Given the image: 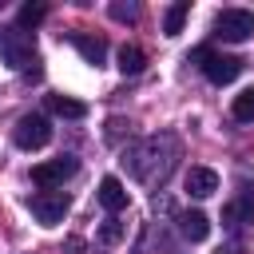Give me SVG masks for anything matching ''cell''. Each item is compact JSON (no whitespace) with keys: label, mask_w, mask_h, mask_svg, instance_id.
<instances>
[{"label":"cell","mask_w":254,"mask_h":254,"mask_svg":"<svg viewBox=\"0 0 254 254\" xmlns=\"http://www.w3.org/2000/svg\"><path fill=\"white\" fill-rule=\"evenodd\" d=\"M111 16L115 20H139V8L135 4H111Z\"/></svg>","instance_id":"19"},{"label":"cell","mask_w":254,"mask_h":254,"mask_svg":"<svg viewBox=\"0 0 254 254\" xmlns=\"http://www.w3.org/2000/svg\"><path fill=\"white\" fill-rule=\"evenodd\" d=\"M119 135H123V119H111L107 123V139H119Z\"/></svg>","instance_id":"20"},{"label":"cell","mask_w":254,"mask_h":254,"mask_svg":"<svg viewBox=\"0 0 254 254\" xmlns=\"http://www.w3.org/2000/svg\"><path fill=\"white\" fill-rule=\"evenodd\" d=\"M0 60H4L8 67H16V71L40 75V67H36V40H32V32H24L20 24L0 28Z\"/></svg>","instance_id":"2"},{"label":"cell","mask_w":254,"mask_h":254,"mask_svg":"<svg viewBox=\"0 0 254 254\" xmlns=\"http://www.w3.org/2000/svg\"><path fill=\"white\" fill-rule=\"evenodd\" d=\"M214 254H238V250H214Z\"/></svg>","instance_id":"21"},{"label":"cell","mask_w":254,"mask_h":254,"mask_svg":"<svg viewBox=\"0 0 254 254\" xmlns=\"http://www.w3.org/2000/svg\"><path fill=\"white\" fill-rule=\"evenodd\" d=\"M48 107H52L56 115H64V119H83V115H87V107H83L79 99H67V95H48Z\"/></svg>","instance_id":"15"},{"label":"cell","mask_w":254,"mask_h":254,"mask_svg":"<svg viewBox=\"0 0 254 254\" xmlns=\"http://www.w3.org/2000/svg\"><path fill=\"white\" fill-rule=\"evenodd\" d=\"M222 222H226L230 230L254 222V190H242L234 202H226V206H222Z\"/></svg>","instance_id":"8"},{"label":"cell","mask_w":254,"mask_h":254,"mask_svg":"<svg viewBox=\"0 0 254 254\" xmlns=\"http://www.w3.org/2000/svg\"><path fill=\"white\" fill-rule=\"evenodd\" d=\"M179 230H183L187 242H202V238L210 234V218H206L202 210H183V214H179Z\"/></svg>","instance_id":"11"},{"label":"cell","mask_w":254,"mask_h":254,"mask_svg":"<svg viewBox=\"0 0 254 254\" xmlns=\"http://www.w3.org/2000/svg\"><path fill=\"white\" fill-rule=\"evenodd\" d=\"M79 171V159L75 155H60V159H48V163H36L32 167V183L44 187V190H56L64 179H71Z\"/></svg>","instance_id":"6"},{"label":"cell","mask_w":254,"mask_h":254,"mask_svg":"<svg viewBox=\"0 0 254 254\" xmlns=\"http://www.w3.org/2000/svg\"><path fill=\"white\" fill-rule=\"evenodd\" d=\"M183 187H187V194H194V198H210V194L218 190V175H214L210 167H190L187 179H183Z\"/></svg>","instance_id":"9"},{"label":"cell","mask_w":254,"mask_h":254,"mask_svg":"<svg viewBox=\"0 0 254 254\" xmlns=\"http://www.w3.org/2000/svg\"><path fill=\"white\" fill-rule=\"evenodd\" d=\"M119 238H123V222H119V218H107V222L99 226V242H107V246H115Z\"/></svg>","instance_id":"18"},{"label":"cell","mask_w":254,"mask_h":254,"mask_svg":"<svg viewBox=\"0 0 254 254\" xmlns=\"http://www.w3.org/2000/svg\"><path fill=\"white\" fill-rule=\"evenodd\" d=\"M187 16H190V0H179V4H171V8L163 12V32H167V36H179Z\"/></svg>","instance_id":"14"},{"label":"cell","mask_w":254,"mask_h":254,"mask_svg":"<svg viewBox=\"0 0 254 254\" xmlns=\"http://www.w3.org/2000/svg\"><path fill=\"white\" fill-rule=\"evenodd\" d=\"M198 67H202V75L210 79V83H234L238 75H242V60L238 56H222V52H210V48H194V56H190Z\"/></svg>","instance_id":"3"},{"label":"cell","mask_w":254,"mask_h":254,"mask_svg":"<svg viewBox=\"0 0 254 254\" xmlns=\"http://www.w3.org/2000/svg\"><path fill=\"white\" fill-rule=\"evenodd\" d=\"M123 75H139L143 67H147V56H143V48H135V44H123L119 48V64H115Z\"/></svg>","instance_id":"13"},{"label":"cell","mask_w":254,"mask_h":254,"mask_svg":"<svg viewBox=\"0 0 254 254\" xmlns=\"http://www.w3.org/2000/svg\"><path fill=\"white\" fill-rule=\"evenodd\" d=\"M175 163H179V139L175 135H147L123 151V167L131 171V179H139L147 187H163L171 179Z\"/></svg>","instance_id":"1"},{"label":"cell","mask_w":254,"mask_h":254,"mask_svg":"<svg viewBox=\"0 0 254 254\" xmlns=\"http://www.w3.org/2000/svg\"><path fill=\"white\" fill-rule=\"evenodd\" d=\"M230 115H234L238 123H250V119H254V87H246V91H238V95H234Z\"/></svg>","instance_id":"16"},{"label":"cell","mask_w":254,"mask_h":254,"mask_svg":"<svg viewBox=\"0 0 254 254\" xmlns=\"http://www.w3.org/2000/svg\"><path fill=\"white\" fill-rule=\"evenodd\" d=\"M214 36L226 44H242L254 36V12L250 8H222L214 16Z\"/></svg>","instance_id":"5"},{"label":"cell","mask_w":254,"mask_h":254,"mask_svg":"<svg viewBox=\"0 0 254 254\" xmlns=\"http://www.w3.org/2000/svg\"><path fill=\"white\" fill-rule=\"evenodd\" d=\"M99 202H103L111 214H119V210L127 206V187H123L115 175H107V179L99 183Z\"/></svg>","instance_id":"12"},{"label":"cell","mask_w":254,"mask_h":254,"mask_svg":"<svg viewBox=\"0 0 254 254\" xmlns=\"http://www.w3.org/2000/svg\"><path fill=\"white\" fill-rule=\"evenodd\" d=\"M67 40H71V48H75V52H79L87 64H95V67L103 64V56H107V44H103L99 36H83V32H71Z\"/></svg>","instance_id":"10"},{"label":"cell","mask_w":254,"mask_h":254,"mask_svg":"<svg viewBox=\"0 0 254 254\" xmlns=\"http://www.w3.org/2000/svg\"><path fill=\"white\" fill-rule=\"evenodd\" d=\"M12 139H16L20 151H40V147H48V143H52V123H48V115H40V111L20 115L16 127H12Z\"/></svg>","instance_id":"4"},{"label":"cell","mask_w":254,"mask_h":254,"mask_svg":"<svg viewBox=\"0 0 254 254\" xmlns=\"http://www.w3.org/2000/svg\"><path fill=\"white\" fill-rule=\"evenodd\" d=\"M28 206H32V214H36L40 226H56V222H64V214H67L71 202H67L64 190H36L28 198Z\"/></svg>","instance_id":"7"},{"label":"cell","mask_w":254,"mask_h":254,"mask_svg":"<svg viewBox=\"0 0 254 254\" xmlns=\"http://www.w3.org/2000/svg\"><path fill=\"white\" fill-rule=\"evenodd\" d=\"M44 16H48V4H24L20 8V28H36Z\"/></svg>","instance_id":"17"}]
</instances>
